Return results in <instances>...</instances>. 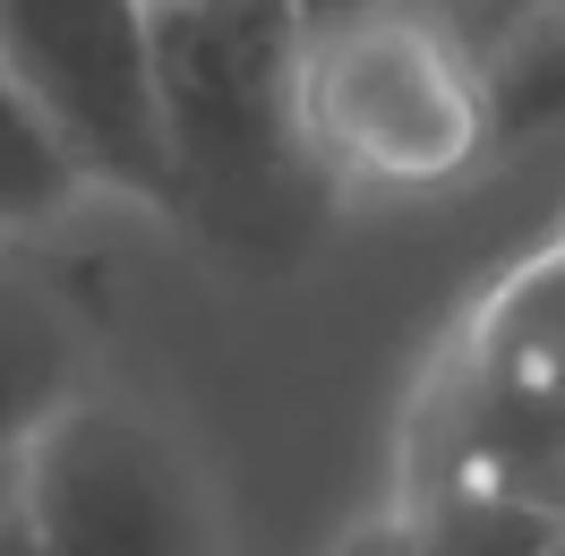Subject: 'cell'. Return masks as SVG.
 Listing matches in <instances>:
<instances>
[{
    "label": "cell",
    "instance_id": "9c48e42d",
    "mask_svg": "<svg viewBox=\"0 0 565 556\" xmlns=\"http://www.w3.org/2000/svg\"><path fill=\"white\" fill-rule=\"evenodd\" d=\"M0 556H43V548H35V531H26V522H18V505H9V514H0Z\"/></svg>",
    "mask_w": 565,
    "mask_h": 556
},
{
    "label": "cell",
    "instance_id": "52a82bcc",
    "mask_svg": "<svg viewBox=\"0 0 565 556\" xmlns=\"http://www.w3.org/2000/svg\"><path fill=\"white\" fill-rule=\"evenodd\" d=\"M77 197H86L77 163L61 154V138L43 129V111L0 61V232H52Z\"/></svg>",
    "mask_w": 565,
    "mask_h": 556
},
{
    "label": "cell",
    "instance_id": "5b68a950",
    "mask_svg": "<svg viewBox=\"0 0 565 556\" xmlns=\"http://www.w3.org/2000/svg\"><path fill=\"white\" fill-rule=\"evenodd\" d=\"M0 61L86 189L172 214V163L146 70V0H0Z\"/></svg>",
    "mask_w": 565,
    "mask_h": 556
},
{
    "label": "cell",
    "instance_id": "277c9868",
    "mask_svg": "<svg viewBox=\"0 0 565 556\" xmlns=\"http://www.w3.org/2000/svg\"><path fill=\"white\" fill-rule=\"evenodd\" d=\"M18 522L43 556H214L206 488L129 394H70L18 446Z\"/></svg>",
    "mask_w": 565,
    "mask_h": 556
},
{
    "label": "cell",
    "instance_id": "8992f818",
    "mask_svg": "<svg viewBox=\"0 0 565 556\" xmlns=\"http://www.w3.org/2000/svg\"><path fill=\"white\" fill-rule=\"evenodd\" d=\"M70 394H86V334L43 282L0 275V453H18Z\"/></svg>",
    "mask_w": 565,
    "mask_h": 556
},
{
    "label": "cell",
    "instance_id": "7a4b0ae2",
    "mask_svg": "<svg viewBox=\"0 0 565 556\" xmlns=\"http://www.w3.org/2000/svg\"><path fill=\"white\" fill-rule=\"evenodd\" d=\"M291 86L326 189H437L489 154V52L420 0H291Z\"/></svg>",
    "mask_w": 565,
    "mask_h": 556
},
{
    "label": "cell",
    "instance_id": "8fae6325",
    "mask_svg": "<svg viewBox=\"0 0 565 556\" xmlns=\"http://www.w3.org/2000/svg\"><path fill=\"white\" fill-rule=\"evenodd\" d=\"M531 556H565V531H557V539H548V548H531Z\"/></svg>",
    "mask_w": 565,
    "mask_h": 556
},
{
    "label": "cell",
    "instance_id": "6da1fadb",
    "mask_svg": "<svg viewBox=\"0 0 565 556\" xmlns=\"http://www.w3.org/2000/svg\"><path fill=\"white\" fill-rule=\"evenodd\" d=\"M146 70L172 214L206 240L291 248L326 206L291 86V0H163L146 9Z\"/></svg>",
    "mask_w": 565,
    "mask_h": 556
},
{
    "label": "cell",
    "instance_id": "ba28073f",
    "mask_svg": "<svg viewBox=\"0 0 565 556\" xmlns=\"http://www.w3.org/2000/svg\"><path fill=\"white\" fill-rule=\"evenodd\" d=\"M420 9H437L446 26H462V35L489 52V35H505V26H523L540 0H420Z\"/></svg>",
    "mask_w": 565,
    "mask_h": 556
},
{
    "label": "cell",
    "instance_id": "7c38bea8",
    "mask_svg": "<svg viewBox=\"0 0 565 556\" xmlns=\"http://www.w3.org/2000/svg\"><path fill=\"white\" fill-rule=\"evenodd\" d=\"M146 9H163V0H146Z\"/></svg>",
    "mask_w": 565,
    "mask_h": 556
},
{
    "label": "cell",
    "instance_id": "30bf717a",
    "mask_svg": "<svg viewBox=\"0 0 565 556\" xmlns=\"http://www.w3.org/2000/svg\"><path fill=\"white\" fill-rule=\"evenodd\" d=\"M18 505V453H0V514Z\"/></svg>",
    "mask_w": 565,
    "mask_h": 556
},
{
    "label": "cell",
    "instance_id": "3957f363",
    "mask_svg": "<svg viewBox=\"0 0 565 556\" xmlns=\"http://www.w3.org/2000/svg\"><path fill=\"white\" fill-rule=\"evenodd\" d=\"M446 488L565 522V240L489 291L412 419V496Z\"/></svg>",
    "mask_w": 565,
    "mask_h": 556
}]
</instances>
